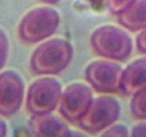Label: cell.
Instances as JSON below:
<instances>
[{
    "instance_id": "obj_1",
    "label": "cell",
    "mask_w": 146,
    "mask_h": 137,
    "mask_svg": "<svg viewBox=\"0 0 146 137\" xmlns=\"http://www.w3.org/2000/svg\"><path fill=\"white\" fill-rule=\"evenodd\" d=\"M73 57L70 43L61 39H54L41 44L31 56L30 65L38 75L56 74L65 69Z\"/></svg>"
},
{
    "instance_id": "obj_2",
    "label": "cell",
    "mask_w": 146,
    "mask_h": 137,
    "mask_svg": "<svg viewBox=\"0 0 146 137\" xmlns=\"http://www.w3.org/2000/svg\"><path fill=\"white\" fill-rule=\"evenodd\" d=\"M91 42L98 55L109 59L125 61L132 52L130 36L113 26H104L96 30L91 36Z\"/></svg>"
},
{
    "instance_id": "obj_3",
    "label": "cell",
    "mask_w": 146,
    "mask_h": 137,
    "mask_svg": "<svg viewBox=\"0 0 146 137\" xmlns=\"http://www.w3.org/2000/svg\"><path fill=\"white\" fill-rule=\"evenodd\" d=\"M59 22V15L56 10L49 7L34 9L21 20L19 36L24 42H38L54 34Z\"/></svg>"
},
{
    "instance_id": "obj_4",
    "label": "cell",
    "mask_w": 146,
    "mask_h": 137,
    "mask_svg": "<svg viewBox=\"0 0 146 137\" xmlns=\"http://www.w3.org/2000/svg\"><path fill=\"white\" fill-rule=\"evenodd\" d=\"M120 105L111 96H100L93 99L89 108L78 121L84 131L96 134L113 124L120 115Z\"/></svg>"
},
{
    "instance_id": "obj_5",
    "label": "cell",
    "mask_w": 146,
    "mask_h": 137,
    "mask_svg": "<svg viewBox=\"0 0 146 137\" xmlns=\"http://www.w3.org/2000/svg\"><path fill=\"white\" fill-rule=\"evenodd\" d=\"M61 94L58 81L52 78L38 79L29 88L27 107L33 115L51 114L60 102Z\"/></svg>"
},
{
    "instance_id": "obj_6",
    "label": "cell",
    "mask_w": 146,
    "mask_h": 137,
    "mask_svg": "<svg viewBox=\"0 0 146 137\" xmlns=\"http://www.w3.org/2000/svg\"><path fill=\"white\" fill-rule=\"evenodd\" d=\"M122 67L107 61H96L90 64L85 77L96 91L100 93H116L121 91Z\"/></svg>"
},
{
    "instance_id": "obj_7",
    "label": "cell",
    "mask_w": 146,
    "mask_h": 137,
    "mask_svg": "<svg viewBox=\"0 0 146 137\" xmlns=\"http://www.w3.org/2000/svg\"><path fill=\"white\" fill-rule=\"evenodd\" d=\"M93 101L91 88L84 84L68 86L60 99V112L70 122H76L89 108Z\"/></svg>"
},
{
    "instance_id": "obj_8",
    "label": "cell",
    "mask_w": 146,
    "mask_h": 137,
    "mask_svg": "<svg viewBox=\"0 0 146 137\" xmlns=\"http://www.w3.org/2000/svg\"><path fill=\"white\" fill-rule=\"evenodd\" d=\"M24 83L17 73L5 71L0 76V114L2 116L14 115L21 105Z\"/></svg>"
},
{
    "instance_id": "obj_9",
    "label": "cell",
    "mask_w": 146,
    "mask_h": 137,
    "mask_svg": "<svg viewBox=\"0 0 146 137\" xmlns=\"http://www.w3.org/2000/svg\"><path fill=\"white\" fill-rule=\"evenodd\" d=\"M30 131L36 136L63 137L74 135L64 121L50 114L33 115L29 121Z\"/></svg>"
},
{
    "instance_id": "obj_10",
    "label": "cell",
    "mask_w": 146,
    "mask_h": 137,
    "mask_svg": "<svg viewBox=\"0 0 146 137\" xmlns=\"http://www.w3.org/2000/svg\"><path fill=\"white\" fill-rule=\"evenodd\" d=\"M146 88V58L140 59L127 67L123 73L121 91L127 96Z\"/></svg>"
},
{
    "instance_id": "obj_11",
    "label": "cell",
    "mask_w": 146,
    "mask_h": 137,
    "mask_svg": "<svg viewBox=\"0 0 146 137\" xmlns=\"http://www.w3.org/2000/svg\"><path fill=\"white\" fill-rule=\"evenodd\" d=\"M121 26L131 31L146 29V0H137L127 9L118 14Z\"/></svg>"
},
{
    "instance_id": "obj_12",
    "label": "cell",
    "mask_w": 146,
    "mask_h": 137,
    "mask_svg": "<svg viewBox=\"0 0 146 137\" xmlns=\"http://www.w3.org/2000/svg\"><path fill=\"white\" fill-rule=\"evenodd\" d=\"M133 115L138 119H146V88L133 95L131 103Z\"/></svg>"
},
{
    "instance_id": "obj_13",
    "label": "cell",
    "mask_w": 146,
    "mask_h": 137,
    "mask_svg": "<svg viewBox=\"0 0 146 137\" xmlns=\"http://www.w3.org/2000/svg\"><path fill=\"white\" fill-rule=\"evenodd\" d=\"M136 1L137 0H108V7L111 13L118 15Z\"/></svg>"
},
{
    "instance_id": "obj_14",
    "label": "cell",
    "mask_w": 146,
    "mask_h": 137,
    "mask_svg": "<svg viewBox=\"0 0 146 137\" xmlns=\"http://www.w3.org/2000/svg\"><path fill=\"white\" fill-rule=\"evenodd\" d=\"M128 128L123 125H115L113 126L110 127L107 129L104 134L103 136H128Z\"/></svg>"
},
{
    "instance_id": "obj_15",
    "label": "cell",
    "mask_w": 146,
    "mask_h": 137,
    "mask_svg": "<svg viewBox=\"0 0 146 137\" xmlns=\"http://www.w3.org/2000/svg\"><path fill=\"white\" fill-rule=\"evenodd\" d=\"M1 68L4 67L6 61H7V55L9 51V43L7 36L5 35L3 30H1Z\"/></svg>"
},
{
    "instance_id": "obj_16",
    "label": "cell",
    "mask_w": 146,
    "mask_h": 137,
    "mask_svg": "<svg viewBox=\"0 0 146 137\" xmlns=\"http://www.w3.org/2000/svg\"><path fill=\"white\" fill-rule=\"evenodd\" d=\"M137 48L140 52L146 54V29L138 36L136 39Z\"/></svg>"
},
{
    "instance_id": "obj_17",
    "label": "cell",
    "mask_w": 146,
    "mask_h": 137,
    "mask_svg": "<svg viewBox=\"0 0 146 137\" xmlns=\"http://www.w3.org/2000/svg\"><path fill=\"white\" fill-rule=\"evenodd\" d=\"M133 136H146V123L139 124L133 128Z\"/></svg>"
},
{
    "instance_id": "obj_18",
    "label": "cell",
    "mask_w": 146,
    "mask_h": 137,
    "mask_svg": "<svg viewBox=\"0 0 146 137\" xmlns=\"http://www.w3.org/2000/svg\"><path fill=\"white\" fill-rule=\"evenodd\" d=\"M7 124L4 122V121L1 120V136L2 137L5 136L7 135Z\"/></svg>"
},
{
    "instance_id": "obj_19",
    "label": "cell",
    "mask_w": 146,
    "mask_h": 137,
    "mask_svg": "<svg viewBox=\"0 0 146 137\" xmlns=\"http://www.w3.org/2000/svg\"><path fill=\"white\" fill-rule=\"evenodd\" d=\"M41 1L44 3H47V4H56L59 0H41Z\"/></svg>"
},
{
    "instance_id": "obj_20",
    "label": "cell",
    "mask_w": 146,
    "mask_h": 137,
    "mask_svg": "<svg viewBox=\"0 0 146 137\" xmlns=\"http://www.w3.org/2000/svg\"><path fill=\"white\" fill-rule=\"evenodd\" d=\"M89 1H92V2H98V1H101L102 0H89Z\"/></svg>"
}]
</instances>
